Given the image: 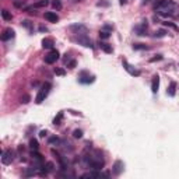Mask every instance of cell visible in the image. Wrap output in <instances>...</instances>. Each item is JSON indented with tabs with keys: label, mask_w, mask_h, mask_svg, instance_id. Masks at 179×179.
<instances>
[{
	"label": "cell",
	"mask_w": 179,
	"mask_h": 179,
	"mask_svg": "<svg viewBox=\"0 0 179 179\" xmlns=\"http://www.w3.org/2000/svg\"><path fill=\"white\" fill-rule=\"evenodd\" d=\"M49 144H56V145H59V144H62V140L59 139V137H50L49 139Z\"/></svg>",
	"instance_id": "83f0119b"
},
{
	"label": "cell",
	"mask_w": 179,
	"mask_h": 179,
	"mask_svg": "<svg viewBox=\"0 0 179 179\" xmlns=\"http://www.w3.org/2000/svg\"><path fill=\"white\" fill-rule=\"evenodd\" d=\"M84 161H85V164L88 165V167H91L92 169H95V171L101 169V168L103 167V164H105L102 154L98 150H95L94 153L90 154V155H84Z\"/></svg>",
	"instance_id": "7a4b0ae2"
},
{
	"label": "cell",
	"mask_w": 179,
	"mask_h": 179,
	"mask_svg": "<svg viewBox=\"0 0 179 179\" xmlns=\"http://www.w3.org/2000/svg\"><path fill=\"white\" fill-rule=\"evenodd\" d=\"M162 24L165 25V27H168V28H171V30H173L175 32H179V27L176 24H173V22H171V21H165V22H162Z\"/></svg>",
	"instance_id": "44dd1931"
},
{
	"label": "cell",
	"mask_w": 179,
	"mask_h": 179,
	"mask_svg": "<svg viewBox=\"0 0 179 179\" xmlns=\"http://www.w3.org/2000/svg\"><path fill=\"white\" fill-rule=\"evenodd\" d=\"M55 74L56 76H64V74H66V71H64L63 69H59V67H56V69H55Z\"/></svg>",
	"instance_id": "836d02e7"
},
{
	"label": "cell",
	"mask_w": 179,
	"mask_h": 179,
	"mask_svg": "<svg viewBox=\"0 0 179 179\" xmlns=\"http://www.w3.org/2000/svg\"><path fill=\"white\" fill-rule=\"evenodd\" d=\"M50 88H52V84H50V83H44V84H42L41 88L38 90V94H36L35 102H36V103H42V102H44L45 98L49 95Z\"/></svg>",
	"instance_id": "3957f363"
},
{
	"label": "cell",
	"mask_w": 179,
	"mask_h": 179,
	"mask_svg": "<svg viewBox=\"0 0 179 179\" xmlns=\"http://www.w3.org/2000/svg\"><path fill=\"white\" fill-rule=\"evenodd\" d=\"M78 81L81 84H91L95 81V76L90 74L88 71H81L80 76H78Z\"/></svg>",
	"instance_id": "52a82bcc"
},
{
	"label": "cell",
	"mask_w": 179,
	"mask_h": 179,
	"mask_svg": "<svg viewBox=\"0 0 179 179\" xmlns=\"http://www.w3.org/2000/svg\"><path fill=\"white\" fill-rule=\"evenodd\" d=\"M70 30L74 34H77V35H87V32H88L87 27L83 24H73V25H70Z\"/></svg>",
	"instance_id": "9c48e42d"
},
{
	"label": "cell",
	"mask_w": 179,
	"mask_h": 179,
	"mask_svg": "<svg viewBox=\"0 0 179 179\" xmlns=\"http://www.w3.org/2000/svg\"><path fill=\"white\" fill-rule=\"evenodd\" d=\"M98 45H99V48H101V49H102L105 53H112V52H113V49H112V45H109L108 42L99 41V44H98Z\"/></svg>",
	"instance_id": "9a60e30c"
},
{
	"label": "cell",
	"mask_w": 179,
	"mask_h": 179,
	"mask_svg": "<svg viewBox=\"0 0 179 179\" xmlns=\"http://www.w3.org/2000/svg\"><path fill=\"white\" fill-rule=\"evenodd\" d=\"M159 88V76L158 74H154L153 76V81H151V91L153 94H157Z\"/></svg>",
	"instance_id": "7c38bea8"
},
{
	"label": "cell",
	"mask_w": 179,
	"mask_h": 179,
	"mask_svg": "<svg viewBox=\"0 0 179 179\" xmlns=\"http://www.w3.org/2000/svg\"><path fill=\"white\" fill-rule=\"evenodd\" d=\"M73 137H76V139H81V137H83V130L76 129V130L73 131Z\"/></svg>",
	"instance_id": "f1b7e54d"
},
{
	"label": "cell",
	"mask_w": 179,
	"mask_h": 179,
	"mask_svg": "<svg viewBox=\"0 0 179 179\" xmlns=\"http://www.w3.org/2000/svg\"><path fill=\"white\" fill-rule=\"evenodd\" d=\"M133 49L134 50H147L148 46L145 44H133Z\"/></svg>",
	"instance_id": "cb8c5ba5"
},
{
	"label": "cell",
	"mask_w": 179,
	"mask_h": 179,
	"mask_svg": "<svg viewBox=\"0 0 179 179\" xmlns=\"http://www.w3.org/2000/svg\"><path fill=\"white\" fill-rule=\"evenodd\" d=\"M158 60H162V55H157L155 57H151L150 59L151 63H154V62H158Z\"/></svg>",
	"instance_id": "e575fe53"
},
{
	"label": "cell",
	"mask_w": 179,
	"mask_h": 179,
	"mask_svg": "<svg viewBox=\"0 0 179 179\" xmlns=\"http://www.w3.org/2000/svg\"><path fill=\"white\" fill-rule=\"evenodd\" d=\"M123 168H125L123 162L120 161V159H117V161L113 164V168H112V172H113V175H120V173L123 172Z\"/></svg>",
	"instance_id": "8fae6325"
},
{
	"label": "cell",
	"mask_w": 179,
	"mask_h": 179,
	"mask_svg": "<svg viewBox=\"0 0 179 179\" xmlns=\"http://www.w3.org/2000/svg\"><path fill=\"white\" fill-rule=\"evenodd\" d=\"M167 34H168V32H167L165 30H157L153 34V36H154V38H164Z\"/></svg>",
	"instance_id": "7402d4cb"
},
{
	"label": "cell",
	"mask_w": 179,
	"mask_h": 179,
	"mask_svg": "<svg viewBox=\"0 0 179 179\" xmlns=\"http://www.w3.org/2000/svg\"><path fill=\"white\" fill-rule=\"evenodd\" d=\"M14 155H16V153L13 150H4L2 153V162L4 165H10L14 159Z\"/></svg>",
	"instance_id": "8992f818"
},
{
	"label": "cell",
	"mask_w": 179,
	"mask_h": 179,
	"mask_svg": "<svg viewBox=\"0 0 179 179\" xmlns=\"http://www.w3.org/2000/svg\"><path fill=\"white\" fill-rule=\"evenodd\" d=\"M122 64H123V69H125L130 76H133V77H139V76L141 74V71H140V70H137L136 67L131 66V64L129 63L126 59H123V60H122Z\"/></svg>",
	"instance_id": "5b68a950"
},
{
	"label": "cell",
	"mask_w": 179,
	"mask_h": 179,
	"mask_svg": "<svg viewBox=\"0 0 179 179\" xmlns=\"http://www.w3.org/2000/svg\"><path fill=\"white\" fill-rule=\"evenodd\" d=\"M76 41H77L80 45L85 46V48H91V49L94 48V45H92V41L90 39V36H88V35H77Z\"/></svg>",
	"instance_id": "ba28073f"
},
{
	"label": "cell",
	"mask_w": 179,
	"mask_h": 179,
	"mask_svg": "<svg viewBox=\"0 0 179 179\" xmlns=\"http://www.w3.org/2000/svg\"><path fill=\"white\" fill-rule=\"evenodd\" d=\"M126 3H127V0H119V4L120 6H125Z\"/></svg>",
	"instance_id": "ab89813d"
},
{
	"label": "cell",
	"mask_w": 179,
	"mask_h": 179,
	"mask_svg": "<svg viewBox=\"0 0 179 179\" xmlns=\"http://www.w3.org/2000/svg\"><path fill=\"white\" fill-rule=\"evenodd\" d=\"M46 134H48L46 130H42L41 133H39V137H42V139H44V137H46Z\"/></svg>",
	"instance_id": "74e56055"
},
{
	"label": "cell",
	"mask_w": 179,
	"mask_h": 179,
	"mask_svg": "<svg viewBox=\"0 0 179 179\" xmlns=\"http://www.w3.org/2000/svg\"><path fill=\"white\" fill-rule=\"evenodd\" d=\"M53 168H55L53 162H46V165H44V168H42L41 175H48V173H50L53 171Z\"/></svg>",
	"instance_id": "e0dca14e"
},
{
	"label": "cell",
	"mask_w": 179,
	"mask_h": 179,
	"mask_svg": "<svg viewBox=\"0 0 179 179\" xmlns=\"http://www.w3.org/2000/svg\"><path fill=\"white\" fill-rule=\"evenodd\" d=\"M59 56H60V55H59L57 50H56V49H52L46 56H45V63L53 64V63H55V62L59 59Z\"/></svg>",
	"instance_id": "30bf717a"
},
{
	"label": "cell",
	"mask_w": 179,
	"mask_h": 179,
	"mask_svg": "<svg viewBox=\"0 0 179 179\" xmlns=\"http://www.w3.org/2000/svg\"><path fill=\"white\" fill-rule=\"evenodd\" d=\"M62 120H63V112H59L57 116L53 119V125H55V126H59V125L62 123Z\"/></svg>",
	"instance_id": "603a6c76"
},
{
	"label": "cell",
	"mask_w": 179,
	"mask_h": 179,
	"mask_svg": "<svg viewBox=\"0 0 179 179\" xmlns=\"http://www.w3.org/2000/svg\"><path fill=\"white\" fill-rule=\"evenodd\" d=\"M53 45H55V42H53L52 38H44L42 39V48H44V49H52Z\"/></svg>",
	"instance_id": "2e32d148"
},
{
	"label": "cell",
	"mask_w": 179,
	"mask_h": 179,
	"mask_svg": "<svg viewBox=\"0 0 179 179\" xmlns=\"http://www.w3.org/2000/svg\"><path fill=\"white\" fill-rule=\"evenodd\" d=\"M14 38V30L11 28H6L2 34V41H8V39Z\"/></svg>",
	"instance_id": "5bb4252c"
},
{
	"label": "cell",
	"mask_w": 179,
	"mask_h": 179,
	"mask_svg": "<svg viewBox=\"0 0 179 179\" xmlns=\"http://www.w3.org/2000/svg\"><path fill=\"white\" fill-rule=\"evenodd\" d=\"M73 2H81V0H73Z\"/></svg>",
	"instance_id": "60d3db41"
},
{
	"label": "cell",
	"mask_w": 179,
	"mask_h": 179,
	"mask_svg": "<svg viewBox=\"0 0 179 179\" xmlns=\"http://www.w3.org/2000/svg\"><path fill=\"white\" fill-rule=\"evenodd\" d=\"M30 101H31V97L28 94H25V95H22V97H21V102L22 103H28Z\"/></svg>",
	"instance_id": "d6a6232c"
},
{
	"label": "cell",
	"mask_w": 179,
	"mask_h": 179,
	"mask_svg": "<svg viewBox=\"0 0 179 179\" xmlns=\"http://www.w3.org/2000/svg\"><path fill=\"white\" fill-rule=\"evenodd\" d=\"M45 6H48V0H41V2L35 3V4H34V7L38 8V7H45Z\"/></svg>",
	"instance_id": "f546056e"
},
{
	"label": "cell",
	"mask_w": 179,
	"mask_h": 179,
	"mask_svg": "<svg viewBox=\"0 0 179 179\" xmlns=\"http://www.w3.org/2000/svg\"><path fill=\"white\" fill-rule=\"evenodd\" d=\"M21 25H22V27L27 28V30L30 31V32H32V30H34V24L30 21V20H22V21H21Z\"/></svg>",
	"instance_id": "ffe728a7"
},
{
	"label": "cell",
	"mask_w": 179,
	"mask_h": 179,
	"mask_svg": "<svg viewBox=\"0 0 179 179\" xmlns=\"http://www.w3.org/2000/svg\"><path fill=\"white\" fill-rule=\"evenodd\" d=\"M102 30H105V31H109V32H111L112 30H113V27H112V25H109V24H106V25H103V28Z\"/></svg>",
	"instance_id": "8d00e7d4"
},
{
	"label": "cell",
	"mask_w": 179,
	"mask_h": 179,
	"mask_svg": "<svg viewBox=\"0 0 179 179\" xmlns=\"http://www.w3.org/2000/svg\"><path fill=\"white\" fill-rule=\"evenodd\" d=\"M151 2H153V0H143V3H141V4H143V6H145V4H150Z\"/></svg>",
	"instance_id": "f35d334b"
},
{
	"label": "cell",
	"mask_w": 179,
	"mask_h": 179,
	"mask_svg": "<svg viewBox=\"0 0 179 179\" xmlns=\"http://www.w3.org/2000/svg\"><path fill=\"white\" fill-rule=\"evenodd\" d=\"M176 4L172 0H158V2L154 4V10L162 17H168L172 14V11L175 10Z\"/></svg>",
	"instance_id": "6da1fadb"
},
{
	"label": "cell",
	"mask_w": 179,
	"mask_h": 179,
	"mask_svg": "<svg viewBox=\"0 0 179 179\" xmlns=\"http://www.w3.org/2000/svg\"><path fill=\"white\" fill-rule=\"evenodd\" d=\"M109 6H111L109 0H99V2H97V7H109Z\"/></svg>",
	"instance_id": "d4e9b609"
},
{
	"label": "cell",
	"mask_w": 179,
	"mask_h": 179,
	"mask_svg": "<svg viewBox=\"0 0 179 179\" xmlns=\"http://www.w3.org/2000/svg\"><path fill=\"white\" fill-rule=\"evenodd\" d=\"M24 4H25L24 0H14V7H17V8H21Z\"/></svg>",
	"instance_id": "1f68e13d"
},
{
	"label": "cell",
	"mask_w": 179,
	"mask_h": 179,
	"mask_svg": "<svg viewBox=\"0 0 179 179\" xmlns=\"http://www.w3.org/2000/svg\"><path fill=\"white\" fill-rule=\"evenodd\" d=\"M175 92H176V83H175V81H171L169 87H168V90H167V95L173 97V95H175Z\"/></svg>",
	"instance_id": "ac0fdd59"
},
{
	"label": "cell",
	"mask_w": 179,
	"mask_h": 179,
	"mask_svg": "<svg viewBox=\"0 0 179 179\" xmlns=\"http://www.w3.org/2000/svg\"><path fill=\"white\" fill-rule=\"evenodd\" d=\"M38 147H39L38 141H36L35 139H31V140H30V148H31V150L35 151V150H38Z\"/></svg>",
	"instance_id": "484cf974"
},
{
	"label": "cell",
	"mask_w": 179,
	"mask_h": 179,
	"mask_svg": "<svg viewBox=\"0 0 179 179\" xmlns=\"http://www.w3.org/2000/svg\"><path fill=\"white\" fill-rule=\"evenodd\" d=\"M45 20H48L49 22H57L59 21V16L56 13H53V11H46V13L44 14Z\"/></svg>",
	"instance_id": "4fadbf2b"
},
{
	"label": "cell",
	"mask_w": 179,
	"mask_h": 179,
	"mask_svg": "<svg viewBox=\"0 0 179 179\" xmlns=\"http://www.w3.org/2000/svg\"><path fill=\"white\" fill-rule=\"evenodd\" d=\"M52 6H53V8H56V10H60V8H62L60 0H53V2H52Z\"/></svg>",
	"instance_id": "4dcf8cb0"
},
{
	"label": "cell",
	"mask_w": 179,
	"mask_h": 179,
	"mask_svg": "<svg viewBox=\"0 0 179 179\" xmlns=\"http://www.w3.org/2000/svg\"><path fill=\"white\" fill-rule=\"evenodd\" d=\"M109 36H111V32H109V31H105V30L99 31V38L101 39H108Z\"/></svg>",
	"instance_id": "4316f807"
},
{
	"label": "cell",
	"mask_w": 179,
	"mask_h": 179,
	"mask_svg": "<svg viewBox=\"0 0 179 179\" xmlns=\"http://www.w3.org/2000/svg\"><path fill=\"white\" fill-rule=\"evenodd\" d=\"M2 17L4 21H11V20H13V14H11L8 10H6V8L2 10Z\"/></svg>",
	"instance_id": "d6986e66"
},
{
	"label": "cell",
	"mask_w": 179,
	"mask_h": 179,
	"mask_svg": "<svg viewBox=\"0 0 179 179\" xmlns=\"http://www.w3.org/2000/svg\"><path fill=\"white\" fill-rule=\"evenodd\" d=\"M67 67H70V69H74V67H76V60L67 62Z\"/></svg>",
	"instance_id": "d590c367"
},
{
	"label": "cell",
	"mask_w": 179,
	"mask_h": 179,
	"mask_svg": "<svg viewBox=\"0 0 179 179\" xmlns=\"http://www.w3.org/2000/svg\"><path fill=\"white\" fill-rule=\"evenodd\" d=\"M134 32H136L137 35H140V36L147 35V32H148V22H147V20H143L140 24H137L136 27H134Z\"/></svg>",
	"instance_id": "277c9868"
}]
</instances>
